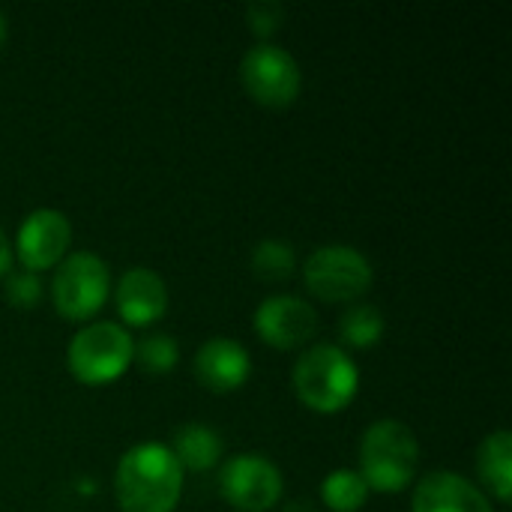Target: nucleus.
I'll return each mask as SVG.
<instances>
[{"instance_id":"nucleus-1","label":"nucleus","mask_w":512,"mask_h":512,"mask_svg":"<svg viewBox=\"0 0 512 512\" xmlns=\"http://www.w3.org/2000/svg\"><path fill=\"white\" fill-rule=\"evenodd\" d=\"M180 489L183 468L159 441L129 447L114 474V492L126 512H171Z\"/></svg>"},{"instance_id":"nucleus-2","label":"nucleus","mask_w":512,"mask_h":512,"mask_svg":"<svg viewBox=\"0 0 512 512\" xmlns=\"http://www.w3.org/2000/svg\"><path fill=\"white\" fill-rule=\"evenodd\" d=\"M420 444L399 420H378L360 438V477L378 492H399L414 480Z\"/></svg>"},{"instance_id":"nucleus-3","label":"nucleus","mask_w":512,"mask_h":512,"mask_svg":"<svg viewBox=\"0 0 512 512\" xmlns=\"http://www.w3.org/2000/svg\"><path fill=\"white\" fill-rule=\"evenodd\" d=\"M294 390L315 411H339L345 408L360 384V372L354 360L336 345H312L294 363Z\"/></svg>"},{"instance_id":"nucleus-4","label":"nucleus","mask_w":512,"mask_h":512,"mask_svg":"<svg viewBox=\"0 0 512 512\" xmlns=\"http://www.w3.org/2000/svg\"><path fill=\"white\" fill-rule=\"evenodd\" d=\"M132 336L114 321L81 327L69 342V369L84 384H105L117 378L132 360Z\"/></svg>"},{"instance_id":"nucleus-5","label":"nucleus","mask_w":512,"mask_h":512,"mask_svg":"<svg viewBox=\"0 0 512 512\" xmlns=\"http://www.w3.org/2000/svg\"><path fill=\"white\" fill-rule=\"evenodd\" d=\"M108 264L96 252H72L57 264L51 297L66 318H90L108 297Z\"/></svg>"},{"instance_id":"nucleus-6","label":"nucleus","mask_w":512,"mask_h":512,"mask_svg":"<svg viewBox=\"0 0 512 512\" xmlns=\"http://www.w3.org/2000/svg\"><path fill=\"white\" fill-rule=\"evenodd\" d=\"M303 279L321 300H354L372 285V264L351 246H321L306 258Z\"/></svg>"},{"instance_id":"nucleus-7","label":"nucleus","mask_w":512,"mask_h":512,"mask_svg":"<svg viewBox=\"0 0 512 512\" xmlns=\"http://www.w3.org/2000/svg\"><path fill=\"white\" fill-rule=\"evenodd\" d=\"M240 81L258 102L288 105L300 93V66L282 45L258 42L240 60Z\"/></svg>"},{"instance_id":"nucleus-8","label":"nucleus","mask_w":512,"mask_h":512,"mask_svg":"<svg viewBox=\"0 0 512 512\" xmlns=\"http://www.w3.org/2000/svg\"><path fill=\"white\" fill-rule=\"evenodd\" d=\"M222 495L243 512L270 510L282 495V474L279 468L264 459L261 453H240L231 456L219 477Z\"/></svg>"},{"instance_id":"nucleus-9","label":"nucleus","mask_w":512,"mask_h":512,"mask_svg":"<svg viewBox=\"0 0 512 512\" xmlns=\"http://www.w3.org/2000/svg\"><path fill=\"white\" fill-rule=\"evenodd\" d=\"M69 237H72V228L60 210L39 207L27 213L15 237V249H18L24 270H45L57 264L69 246Z\"/></svg>"},{"instance_id":"nucleus-10","label":"nucleus","mask_w":512,"mask_h":512,"mask_svg":"<svg viewBox=\"0 0 512 512\" xmlns=\"http://www.w3.org/2000/svg\"><path fill=\"white\" fill-rule=\"evenodd\" d=\"M318 327L315 309L294 297V294H273L255 312V330L264 342L276 348H297L303 345Z\"/></svg>"},{"instance_id":"nucleus-11","label":"nucleus","mask_w":512,"mask_h":512,"mask_svg":"<svg viewBox=\"0 0 512 512\" xmlns=\"http://www.w3.org/2000/svg\"><path fill=\"white\" fill-rule=\"evenodd\" d=\"M414 512H495L489 498L453 471H435L420 480Z\"/></svg>"},{"instance_id":"nucleus-12","label":"nucleus","mask_w":512,"mask_h":512,"mask_svg":"<svg viewBox=\"0 0 512 512\" xmlns=\"http://www.w3.org/2000/svg\"><path fill=\"white\" fill-rule=\"evenodd\" d=\"M252 372L249 351L228 336L207 339L195 354V375L210 390H237Z\"/></svg>"},{"instance_id":"nucleus-13","label":"nucleus","mask_w":512,"mask_h":512,"mask_svg":"<svg viewBox=\"0 0 512 512\" xmlns=\"http://www.w3.org/2000/svg\"><path fill=\"white\" fill-rule=\"evenodd\" d=\"M168 306V288L159 273L147 267H132L117 282V309L123 321L144 327L156 318H162Z\"/></svg>"},{"instance_id":"nucleus-14","label":"nucleus","mask_w":512,"mask_h":512,"mask_svg":"<svg viewBox=\"0 0 512 512\" xmlns=\"http://www.w3.org/2000/svg\"><path fill=\"white\" fill-rule=\"evenodd\" d=\"M477 471L498 501H510L512 492V438L507 429L483 438L477 450Z\"/></svg>"},{"instance_id":"nucleus-15","label":"nucleus","mask_w":512,"mask_h":512,"mask_svg":"<svg viewBox=\"0 0 512 512\" xmlns=\"http://www.w3.org/2000/svg\"><path fill=\"white\" fill-rule=\"evenodd\" d=\"M174 453V459L180 462V468H192V471H207L219 462L222 456V441L219 435L204 426V423H186L174 432V444L168 447Z\"/></svg>"},{"instance_id":"nucleus-16","label":"nucleus","mask_w":512,"mask_h":512,"mask_svg":"<svg viewBox=\"0 0 512 512\" xmlns=\"http://www.w3.org/2000/svg\"><path fill=\"white\" fill-rule=\"evenodd\" d=\"M366 480L357 471L339 468L333 471L324 483H321V498L327 501V507L336 512H354L360 510V504L366 501Z\"/></svg>"},{"instance_id":"nucleus-17","label":"nucleus","mask_w":512,"mask_h":512,"mask_svg":"<svg viewBox=\"0 0 512 512\" xmlns=\"http://www.w3.org/2000/svg\"><path fill=\"white\" fill-rule=\"evenodd\" d=\"M339 333L348 345L354 348H369L381 339L384 333V315L378 306H351L342 318H339Z\"/></svg>"},{"instance_id":"nucleus-18","label":"nucleus","mask_w":512,"mask_h":512,"mask_svg":"<svg viewBox=\"0 0 512 512\" xmlns=\"http://www.w3.org/2000/svg\"><path fill=\"white\" fill-rule=\"evenodd\" d=\"M252 270L264 282H282L294 273V249L285 240H261L252 249Z\"/></svg>"},{"instance_id":"nucleus-19","label":"nucleus","mask_w":512,"mask_h":512,"mask_svg":"<svg viewBox=\"0 0 512 512\" xmlns=\"http://www.w3.org/2000/svg\"><path fill=\"white\" fill-rule=\"evenodd\" d=\"M177 354L180 351H177V345H174V339L168 333H150L132 348V357L147 372H168L177 363Z\"/></svg>"},{"instance_id":"nucleus-20","label":"nucleus","mask_w":512,"mask_h":512,"mask_svg":"<svg viewBox=\"0 0 512 512\" xmlns=\"http://www.w3.org/2000/svg\"><path fill=\"white\" fill-rule=\"evenodd\" d=\"M282 15H285V9H282L279 0H252V3L246 6L249 27H252L255 33H261V36L273 33V30L282 24Z\"/></svg>"},{"instance_id":"nucleus-21","label":"nucleus","mask_w":512,"mask_h":512,"mask_svg":"<svg viewBox=\"0 0 512 512\" xmlns=\"http://www.w3.org/2000/svg\"><path fill=\"white\" fill-rule=\"evenodd\" d=\"M6 297L15 303V306H33L39 297H42V282L39 276H33V270H18L9 276L6 282Z\"/></svg>"},{"instance_id":"nucleus-22","label":"nucleus","mask_w":512,"mask_h":512,"mask_svg":"<svg viewBox=\"0 0 512 512\" xmlns=\"http://www.w3.org/2000/svg\"><path fill=\"white\" fill-rule=\"evenodd\" d=\"M9 270V240H6V234H3V228H0V276Z\"/></svg>"},{"instance_id":"nucleus-23","label":"nucleus","mask_w":512,"mask_h":512,"mask_svg":"<svg viewBox=\"0 0 512 512\" xmlns=\"http://www.w3.org/2000/svg\"><path fill=\"white\" fill-rule=\"evenodd\" d=\"M6 30H9V27H6V15L0 12V45H3V39H6Z\"/></svg>"}]
</instances>
